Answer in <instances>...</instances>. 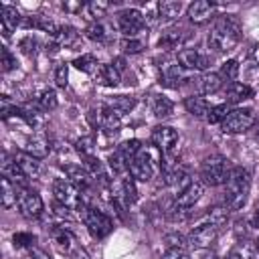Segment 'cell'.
Segmentation results:
<instances>
[{"label":"cell","mask_w":259,"mask_h":259,"mask_svg":"<svg viewBox=\"0 0 259 259\" xmlns=\"http://www.w3.org/2000/svg\"><path fill=\"white\" fill-rule=\"evenodd\" d=\"M251 97H253V89L245 83L233 81L227 87V103H239V101H245V99H251Z\"/></svg>","instance_id":"obj_20"},{"label":"cell","mask_w":259,"mask_h":259,"mask_svg":"<svg viewBox=\"0 0 259 259\" xmlns=\"http://www.w3.org/2000/svg\"><path fill=\"white\" fill-rule=\"evenodd\" d=\"M14 162H16V166L22 170V174H24L26 178L36 176V172H38V162H36V158H32L30 154L18 152V154H14Z\"/></svg>","instance_id":"obj_24"},{"label":"cell","mask_w":259,"mask_h":259,"mask_svg":"<svg viewBox=\"0 0 259 259\" xmlns=\"http://www.w3.org/2000/svg\"><path fill=\"white\" fill-rule=\"evenodd\" d=\"M99 125L107 136H115L121 127V113L111 109L109 105H103L99 113Z\"/></svg>","instance_id":"obj_15"},{"label":"cell","mask_w":259,"mask_h":259,"mask_svg":"<svg viewBox=\"0 0 259 259\" xmlns=\"http://www.w3.org/2000/svg\"><path fill=\"white\" fill-rule=\"evenodd\" d=\"M152 111H154L156 117L164 119V117L172 115L174 103H172L168 97H164V95H154V97H152Z\"/></svg>","instance_id":"obj_28"},{"label":"cell","mask_w":259,"mask_h":259,"mask_svg":"<svg viewBox=\"0 0 259 259\" xmlns=\"http://www.w3.org/2000/svg\"><path fill=\"white\" fill-rule=\"evenodd\" d=\"M253 138L259 140V121H255V125H253Z\"/></svg>","instance_id":"obj_56"},{"label":"cell","mask_w":259,"mask_h":259,"mask_svg":"<svg viewBox=\"0 0 259 259\" xmlns=\"http://www.w3.org/2000/svg\"><path fill=\"white\" fill-rule=\"evenodd\" d=\"M79 214H81L83 223L87 225L89 233H91L95 239H103V237H107V235L111 233V227H113V225H111V221H109L103 212L85 206V208L79 210Z\"/></svg>","instance_id":"obj_5"},{"label":"cell","mask_w":259,"mask_h":259,"mask_svg":"<svg viewBox=\"0 0 259 259\" xmlns=\"http://www.w3.org/2000/svg\"><path fill=\"white\" fill-rule=\"evenodd\" d=\"M162 259H190V255H188V251L184 247H172V249H168L164 253Z\"/></svg>","instance_id":"obj_46"},{"label":"cell","mask_w":259,"mask_h":259,"mask_svg":"<svg viewBox=\"0 0 259 259\" xmlns=\"http://www.w3.org/2000/svg\"><path fill=\"white\" fill-rule=\"evenodd\" d=\"M12 241H14L16 247H30V243H34V237L28 235V233H16L12 237Z\"/></svg>","instance_id":"obj_48"},{"label":"cell","mask_w":259,"mask_h":259,"mask_svg":"<svg viewBox=\"0 0 259 259\" xmlns=\"http://www.w3.org/2000/svg\"><path fill=\"white\" fill-rule=\"evenodd\" d=\"M87 10H89L91 16L99 18V16H103V14L109 10V2H105V0H91V2L87 4Z\"/></svg>","instance_id":"obj_40"},{"label":"cell","mask_w":259,"mask_h":259,"mask_svg":"<svg viewBox=\"0 0 259 259\" xmlns=\"http://www.w3.org/2000/svg\"><path fill=\"white\" fill-rule=\"evenodd\" d=\"M217 235H219V227L206 225V223H198V225L188 233L186 241H188V245L194 247V249H206V247H210V245L214 243Z\"/></svg>","instance_id":"obj_9"},{"label":"cell","mask_w":259,"mask_h":259,"mask_svg":"<svg viewBox=\"0 0 259 259\" xmlns=\"http://www.w3.org/2000/svg\"><path fill=\"white\" fill-rule=\"evenodd\" d=\"M24 259H51V257H49L47 251H42L38 247H30L28 249V257H24Z\"/></svg>","instance_id":"obj_50"},{"label":"cell","mask_w":259,"mask_h":259,"mask_svg":"<svg viewBox=\"0 0 259 259\" xmlns=\"http://www.w3.org/2000/svg\"><path fill=\"white\" fill-rule=\"evenodd\" d=\"M182 42V34L180 32H176V30H170V32H166L162 38H160V49H176L178 45Z\"/></svg>","instance_id":"obj_39"},{"label":"cell","mask_w":259,"mask_h":259,"mask_svg":"<svg viewBox=\"0 0 259 259\" xmlns=\"http://www.w3.org/2000/svg\"><path fill=\"white\" fill-rule=\"evenodd\" d=\"M77 150H79L85 158L93 156V140H91V138H81V140H77Z\"/></svg>","instance_id":"obj_45"},{"label":"cell","mask_w":259,"mask_h":259,"mask_svg":"<svg viewBox=\"0 0 259 259\" xmlns=\"http://www.w3.org/2000/svg\"><path fill=\"white\" fill-rule=\"evenodd\" d=\"M38 107H40L42 111L55 109V107H57V93H55L53 89H45V91L40 93V97H38Z\"/></svg>","instance_id":"obj_36"},{"label":"cell","mask_w":259,"mask_h":259,"mask_svg":"<svg viewBox=\"0 0 259 259\" xmlns=\"http://www.w3.org/2000/svg\"><path fill=\"white\" fill-rule=\"evenodd\" d=\"M202 190H204L202 182L192 180V182H188V184H186V186L176 194L174 204H176V206H182V208H190V206H194V204L200 200Z\"/></svg>","instance_id":"obj_12"},{"label":"cell","mask_w":259,"mask_h":259,"mask_svg":"<svg viewBox=\"0 0 259 259\" xmlns=\"http://www.w3.org/2000/svg\"><path fill=\"white\" fill-rule=\"evenodd\" d=\"M22 16L18 14V10L14 6H2L0 8V26H2V34L10 36V32L20 24Z\"/></svg>","instance_id":"obj_17"},{"label":"cell","mask_w":259,"mask_h":259,"mask_svg":"<svg viewBox=\"0 0 259 259\" xmlns=\"http://www.w3.org/2000/svg\"><path fill=\"white\" fill-rule=\"evenodd\" d=\"M53 241H55V243H57V247H59L61 251H65V253H73V251L77 249L73 233H71V231H67V229H63V227L53 229Z\"/></svg>","instance_id":"obj_23"},{"label":"cell","mask_w":259,"mask_h":259,"mask_svg":"<svg viewBox=\"0 0 259 259\" xmlns=\"http://www.w3.org/2000/svg\"><path fill=\"white\" fill-rule=\"evenodd\" d=\"M130 174H132V178L134 180H138V182H148L150 178H152V174H154V162H152V154L146 150V148H142L140 150V154L130 162Z\"/></svg>","instance_id":"obj_8"},{"label":"cell","mask_w":259,"mask_h":259,"mask_svg":"<svg viewBox=\"0 0 259 259\" xmlns=\"http://www.w3.org/2000/svg\"><path fill=\"white\" fill-rule=\"evenodd\" d=\"M255 113L251 109H233L229 111V115L225 117V121L221 123L225 134H241L247 132L255 125Z\"/></svg>","instance_id":"obj_6"},{"label":"cell","mask_w":259,"mask_h":259,"mask_svg":"<svg viewBox=\"0 0 259 259\" xmlns=\"http://www.w3.org/2000/svg\"><path fill=\"white\" fill-rule=\"evenodd\" d=\"M111 65H113V67H115V69H117L119 73H121V71H123V67H125V65H123V59H121V57H119V59H113V63H111Z\"/></svg>","instance_id":"obj_53"},{"label":"cell","mask_w":259,"mask_h":259,"mask_svg":"<svg viewBox=\"0 0 259 259\" xmlns=\"http://www.w3.org/2000/svg\"><path fill=\"white\" fill-rule=\"evenodd\" d=\"M186 14H188L190 22H194V24H204V22H208V20L212 18V14H214V4L208 2V0H196V2L188 4Z\"/></svg>","instance_id":"obj_13"},{"label":"cell","mask_w":259,"mask_h":259,"mask_svg":"<svg viewBox=\"0 0 259 259\" xmlns=\"http://www.w3.org/2000/svg\"><path fill=\"white\" fill-rule=\"evenodd\" d=\"M53 212L59 217V219H73V214H71V208L67 206V204H63V202H55V206H53Z\"/></svg>","instance_id":"obj_49"},{"label":"cell","mask_w":259,"mask_h":259,"mask_svg":"<svg viewBox=\"0 0 259 259\" xmlns=\"http://www.w3.org/2000/svg\"><path fill=\"white\" fill-rule=\"evenodd\" d=\"M109 166H111L113 172L121 174V172H125V170L130 168V162H127V160L123 158V154L117 150V152H113V154L109 156Z\"/></svg>","instance_id":"obj_38"},{"label":"cell","mask_w":259,"mask_h":259,"mask_svg":"<svg viewBox=\"0 0 259 259\" xmlns=\"http://www.w3.org/2000/svg\"><path fill=\"white\" fill-rule=\"evenodd\" d=\"M184 79H186V69L182 65H166L160 75V83L166 87H174V89L180 87Z\"/></svg>","instance_id":"obj_16"},{"label":"cell","mask_w":259,"mask_h":259,"mask_svg":"<svg viewBox=\"0 0 259 259\" xmlns=\"http://www.w3.org/2000/svg\"><path fill=\"white\" fill-rule=\"evenodd\" d=\"M49 150H51V144H49V140H47L45 136H40V134L28 138L26 144L22 146V152L30 154L32 158H45V156L49 154Z\"/></svg>","instance_id":"obj_18"},{"label":"cell","mask_w":259,"mask_h":259,"mask_svg":"<svg viewBox=\"0 0 259 259\" xmlns=\"http://www.w3.org/2000/svg\"><path fill=\"white\" fill-rule=\"evenodd\" d=\"M144 26H146L144 14L138 8H127L117 14V28L125 38H136V34H140Z\"/></svg>","instance_id":"obj_7"},{"label":"cell","mask_w":259,"mask_h":259,"mask_svg":"<svg viewBox=\"0 0 259 259\" xmlns=\"http://www.w3.org/2000/svg\"><path fill=\"white\" fill-rule=\"evenodd\" d=\"M229 219V206H212L204 212V217L198 223H206V225H214V227H223Z\"/></svg>","instance_id":"obj_25"},{"label":"cell","mask_w":259,"mask_h":259,"mask_svg":"<svg viewBox=\"0 0 259 259\" xmlns=\"http://www.w3.org/2000/svg\"><path fill=\"white\" fill-rule=\"evenodd\" d=\"M223 79H227V81H235L237 79V75H239V63L235 61V59H229V61H225L223 65H221V73H219Z\"/></svg>","instance_id":"obj_35"},{"label":"cell","mask_w":259,"mask_h":259,"mask_svg":"<svg viewBox=\"0 0 259 259\" xmlns=\"http://www.w3.org/2000/svg\"><path fill=\"white\" fill-rule=\"evenodd\" d=\"M182 2H176V0H164V2H158V12H160V22H170V20H176L182 12Z\"/></svg>","instance_id":"obj_21"},{"label":"cell","mask_w":259,"mask_h":259,"mask_svg":"<svg viewBox=\"0 0 259 259\" xmlns=\"http://www.w3.org/2000/svg\"><path fill=\"white\" fill-rule=\"evenodd\" d=\"M67 172H69V178L71 182L79 188V190H85L89 184H91V174L83 168H77V166H67Z\"/></svg>","instance_id":"obj_29"},{"label":"cell","mask_w":259,"mask_h":259,"mask_svg":"<svg viewBox=\"0 0 259 259\" xmlns=\"http://www.w3.org/2000/svg\"><path fill=\"white\" fill-rule=\"evenodd\" d=\"M119 47H121V51H123L125 55H136V53H140V51L144 49V42L138 40V38H123V40L119 42Z\"/></svg>","instance_id":"obj_41"},{"label":"cell","mask_w":259,"mask_h":259,"mask_svg":"<svg viewBox=\"0 0 259 259\" xmlns=\"http://www.w3.org/2000/svg\"><path fill=\"white\" fill-rule=\"evenodd\" d=\"M36 47H38V42H36V38H32V36H24V38L20 40V49H22V53H26V55H34V53H36Z\"/></svg>","instance_id":"obj_47"},{"label":"cell","mask_w":259,"mask_h":259,"mask_svg":"<svg viewBox=\"0 0 259 259\" xmlns=\"http://www.w3.org/2000/svg\"><path fill=\"white\" fill-rule=\"evenodd\" d=\"M18 208H20V212H22L26 219H36V217L42 214L45 204H42V198H40L34 190L22 188V190L18 192Z\"/></svg>","instance_id":"obj_10"},{"label":"cell","mask_w":259,"mask_h":259,"mask_svg":"<svg viewBox=\"0 0 259 259\" xmlns=\"http://www.w3.org/2000/svg\"><path fill=\"white\" fill-rule=\"evenodd\" d=\"M55 83H57V87H67V83H69V65H59L57 67Z\"/></svg>","instance_id":"obj_44"},{"label":"cell","mask_w":259,"mask_h":259,"mask_svg":"<svg viewBox=\"0 0 259 259\" xmlns=\"http://www.w3.org/2000/svg\"><path fill=\"white\" fill-rule=\"evenodd\" d=\"M166 241H168L170 249H172V247H184V239H182L180 235H168Z\"/></svg>","instance_id":"obj_51"},{"label":"cell","mask_w":259,"mask_h":259,"mask_svg":"<svg viewBox=\"0 0 259 259\" xmlns=\"http://www.w3.org/2000/svg\"><path fill=\"white\" fill-rule=\"evenodd\" d=\"M227 115H229V107H227V103H221V105L210 107V111L206 115V121L208 123H223Z\"/></svg>","instance_id":"obj_37"},{"label":"cell","mask_w":259,"mask_h":259,"mask_svg":"<svg viewBox=\"0 0 259 259\" xmlns=\"http://www.w3.org/2000/svg\"><path fill=\"white\" fill-rule=\"evenodd\" d=\"M239 38L241 34H239L237 20L233 16H221L208 32V47L214 53H227L237 47Z\"/></svg>","instance_id":"obj_1"},{"label":"cell","mask_w":259,"mask_h":259,"mask_svg":"<svg viewBox=\"0 0 259 259\" xmlns=\"http://www.w3.org/2000/svg\"><path fill=\"white\" fill-rule=\"evenodd\" d=\"M152 142L162 154H170L178 144V132L170 125H158L152 132Z\"/></svg>","instance_id":"obj_11"},{"label":"cell","mask_w":259,"mask_h":259,"mask_svg":"<svg viewBox=\"0 0 259 259\" xmlns=\"http://www.w3.org/2000/svg\"><path fill=\"white\" fill-rule=\"evenodd\" d=\"M105 105H109L111 109H115V111H119V113H125V111H130V109H134L136 99H134V97H127V95H115V97H109Z\"/></svg>","instance_id":"obj_32"},{"label":"cell","mask_w":259,"mask_h":259,"mask_svg":"<svg viewBox=\"0 0 259 259\" xmlns=\"http://www.w3.org/2000/svg\"><path fill=\"white\" fill-rule=\"evenodd\" d=\"M18 186L14 182H10L6 176L0 178V198H2V206L4 208H12L14 204H18Z\"/></svg>","instance_id":"obj_19"},{"label":"cell","mask_w":259,"mask_h":259,"mask_svg":"<svg viewBox=\"0 0 259 259\" xmlns=\"http://www.w3.org/2000/svg\"><path fill=\"white\" fill-rule=\"evenodd\" d=\"M63 6H65V10H71V12H73V10H81V8H83V4H79V2H77V4H63Z\"/></svg>","instance_id":"obj_54"},{"label":"cell","mask_w":259,"mask_h":259,"mask_svg":"<svg viewBox=\"0 0 259 259\" xmlns=\"http://www.w3.org/2000/svg\"><path fill=\"white\" fill-rule=\"evenodd\" d=\"M71 255H73V259H89L87 251H85V249H81V247H77V249H75Z\"/></svg>","instance_id":"obj_52"},{"label":"cell","mask_w":259,"mask_h":259,"mask_svg":"<svg viewBox=\"0 0 259 259\" xmlns=\"http://www.w3.org/2000/svg\"><path fill=\"white\" fill-rule=\"evenodd\" d=\"M53 194H55L57 202H63L73 210H81L87 206V202L83 200V192L67 178H57L53 182Z\"/></svg>","instance_id":"obj_4"},{"label":"cell","mask_w":259,"mask_h":259,"mask_svg":"<svg viewBox=\"0 0 259 259\" xmlns=\"http://www.w3.org/2000/svg\"><path fill=\"white\" fill-rule=\"evenodd\" d=\"M140 150H142L140 140H127V142H123V144L119 146V152L123 154V158H125L127 162H132V160L140 154Z\"/></svg>","instance_id":"obj_34"},{"label":"cell","mask_w":259,"mask_h":259,"mask_svg":"<svg viewBox=\"0 0 259 259\" xmlns=\"http://www.w3.org/2000/svg\"><path fill=\"white\" fill-rule=\"evenodd\" d=\"M95 77H97V81L101 85H107V87H115L121 81V73L113 65H101V69L97 71Z\"/></svg>","instance_id":"obj_27"},{"label":"cell","mask_w":259,"mask_h":259,"mask_svg":"<svg viewBox=\"0 0 259 259\" xmlns=\"http://www.w3.org/2000/svg\"><path fill=\"white\" fill-rule=\"evenodd\" d=\"M121 196H123L125 204H134L138 200V188H136V180L132 176L121 180Z\"/></svg>","instance_id":"obj_33"},{"label":"cell","mask_w":259,"mask_h":259,"mask_svg":"<svg viewBox=\"0 0 259 259\" xmlns=\"http://www.w3.org/2000/svg\"><path fill=\"white\" fill-rule=\"evenodd\" d=\"M225 259H243V255H241L239 251H231V253H229Z\"/></svg>","instance_id":"obj_55"},{"label":"cell","mask_w":259,"mask_h":259,"mask_svg":"<svg viewBox=\"0 0 259 259\" xmlns=\"http://www.w3.org/2000/svg\"><path fill=\"white\" fill-rule=\"evenodd\" d=\"M249 188H251V174L241 166L231 168L229 178L225 182V198H227L229 210L243 208L249 196Z\"/></svg>","instance_id":"obj_2"},{"label":"cell","mask_w":259,"mask_h":259,"mask_svg":"<svg viewBox=\"0 0 259 259\" xmlns=\"http://www.w3.org/2000/svg\"><path fill=\"white\" fill-rule=\"evenodd\" d=\"M229 160L221 154H210L202 160L200 164V178H202V184H208V186H221L227 182L229 178Z\"/></svg>","instance_id":"obj_3"},{"label":"cell","mask_w":259,"mask_h":259,"mask_svg":"<svg viewBox=\"0 0 259 259\" xmlns=\"http://www.w3.org/2000/svg\"><path fill=\"white\" fill-rule=\"evenodd\" d=\"M85 34H87V38H91V40H103V38H105V28H103V24H99V22H91V24L85 28Z\"/></svg>","instance_id":"obj_43"},{"label":"cell","mask_w":259,"mask_h":259,"mask_svg":"<svg viewBox=\"0 0 259 259\" xmlns=\"http://www.w3.org/2000/svg\"><path fill=\"white\" fill-rule=\"evenodd\" d=\"M200 259H219V257H217L214 253H204V255H202Z\"/></svg>","instance_id":"obj_57"},{"label":"cell","mask_w":259,"mask_h":259,"mask_svg":"<svg viewBox=\"0 0 259 259\" xmlns=\"http://www.w3.org/2000/svg\"><path fill=\"white\" fill-rule=\"evenodd\" d=\"M178 63H180L186 71H190V69L202 71V69L208 67V59H206L202 53H198L196 49H184V51H180V53H178Z\"/></svg>","instance_id":"obj_14"},{"label":"cell","mask_w":259,"mask_h":259,"mask_svg":"<svg viewBox=\"0 0 259 259\" xmlns=\"http://www.w3.org/2000/svg\"><path fill=\"white\" fill-rule=\"evenodd\" d=\"M184 107L194 117H206L208 111H210V105H208V101L204 97H186Z\"/></svg>","instance_id":"obj_26"},{"label":"cell","mask_w":259,"mask_h":259,"mask_svg":"<svg viewBox=\"0 0 259 259\" xmlns=\"http://www.w3.org/2000/svg\"><path fill=\"white\" fill-rule=\"evenodd\" d=\"M73 65H75L79 71L87 73V75H97V71L101 69V65L97 63V59H95L93 55H81V57H77V59L73 61Z\"/></svg>","instance_id":"obj_30"},{"label":"cell","mask_w":259,"mask_h":259,"mask_svg":"<svg viewBox=\"0 0 259 259\" xmlns=\"http://www.w3.org/2000/svg\"><path fill=\"white\" fill-rule=\"evenodd\" d=\"M0 65H2V73H8L16 67V59L10 55V51L6 47L0 49Z\"/></svg>","instance_id":"obj_42"},{"label":"cell","mask_w":259,"mask_h":259,"mask_svg":"<svg viewBox=\"0 0 259 259\" xmlns=\"http://www.w3.org/2000/svg\"><path fill=\"white\" fill-rule=\"evenodd\" d=\"M223 87V77L219 73H204L200 79H198V89L202 95H212L217 93L219 89Z\"/></svg>","instance_id":"obj_22"},{"label":"cell","mask_w":259,"mask_h":259,"mask_svg":"<svg viewBox=\"0 0 259 259\" xmlns=\"http://www.w3.org/2000/svg\"><path fill=\"white\" fill-rule=\"evenodd\" d=\"M77 30L73 26H59L57 34H55V45L59 47H73L77 40Z\"/></svg>","instance_id":"obj_31"}]
</instances>
